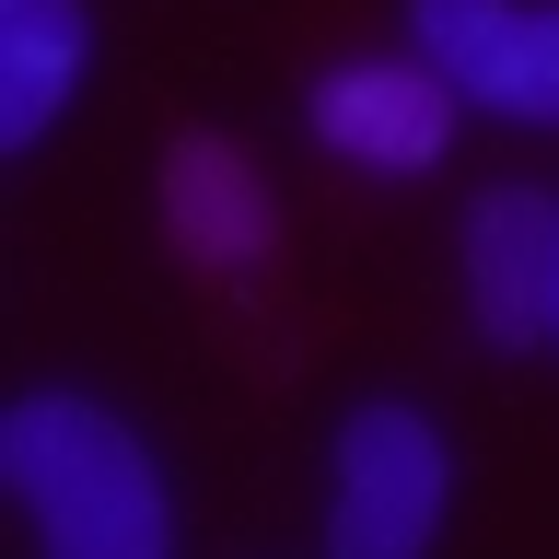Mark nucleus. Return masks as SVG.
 Wrapping results in <instances>:
<instances>
[{
  "instance_id": "nucleus-1",
  "label": "nucleus",
  "mask_w": 559,
  "mask_h": 559,
  "mask_svg": "<svg viewBox=\"0 0 559 559\" xmlns=\"http://www.w3.org/2000/svg\"><path fill=\"white\" fill-rule=\"evenodd\" d=\"M0 489L24 501V524L59 559H164L175 548L164 466L140 454V431L117 408L70 396V384H47L0 419Z\"/></svg>"
},
{
  "instance_id": "nucleus-2",
  "label": "nucleus",
  "mask_w": 559,
  "mask_h": 559,
  "mask_svg": "<svg viewBox=\"0 0 559 559\" xmlns=\"http://www.w3.org/2000/svg\"><path fill=\"white\" fill-rule=\"evenodd\" d=\"M443 501H454V454L419 408L373 396L338 419V466H326V548L338 559H419L443 536Z\"/></svg>"
},
{
  "instance_id": "nucleus-3",
  "label": "nucleus",
  "mask_w": 559,
  "mask_h": 559,
  "mask_svg": "<svg viewBox=\"0 0 559 559\" xmlns=\"http://www.w3.org/2000/svg\"><path fill=\"white\" fill-rule=\"evenodd\" d=\"M408 35L466 105L559 129V0H408Z\"/></svg>"
},
{
  "instance_id": "nucleus-4",
  "label": "nucleus",
  "mask_w": 559,
  "mask_h": 559,
  "mask_svg": "<svg viewBox=\"0 0 559 559\" xmlns=\"http://www.w3.org/2000/svg\"><path fill=\"white\" fill-rule=\"evenodd\" d=\"M454 105L466 94L431 59H338V70H314L304 129L361 175H431L443 140H454Z\"/></svg>"
},
{
  "instance_id": "nucleus-5",
  "label": "nucleus",
  "mask_w": 559,
  "mask_h": 559,
  "mask_svg": "<svg viewBox=\"0 0 559 559\" xmlns=\"http://www.w3.org/2000/svg\"><path fill=\"white\" fill-rule=\"evenodd\" d=\"M454 269H466V314H478V338L536 349V338L559 326V199H548V187H489V199L466 210Z\"/></svg>"
},
{
  "instance_id": "nucleus-6",
  "label": "nucleus",
  "mask_w": 559,
  "mask_h": 559,
  "mask_svg": "<svg viewBox=\"0 0 559 559\" xmlns=\"http://www.w3.org/2000/svg\"><path fill=\"white\" fill-rule=\"evenodd\" d=\"M164 234L199 269H257L269 257V187L234 140H175L164 152Z\"/></svg>"
},
{
  "instance_id": "nucleus-7",
  "label": "nucleus",
  "mask_w": 559,
  "mask_h": 559,
  "mask_svg": "<svg viewBox=\"0 0 559 559\" xmlns=\"http://www.w3.org/2000/svg\"><path fill=\"white\" fill-rule=\"evenodd\" d=\"M82 70H94V12L82 0H0V152H35L59 129Z\"/></svg>"
},
{
  "instance_id": "nucleus-8",
  "label": "nucleus",
  "mask_w": 559,
  "mask_h": 559,
  "mask_svg": "<svg viewBox=\"0 0 559 559\" xmlns=\"http://www.w3.org/2000/svg\"><path fill=\"white\" fill-rule=\"evenodd\" d=\"M548 338H559V326H548Z\"/></svg>"
}]
</instances>
